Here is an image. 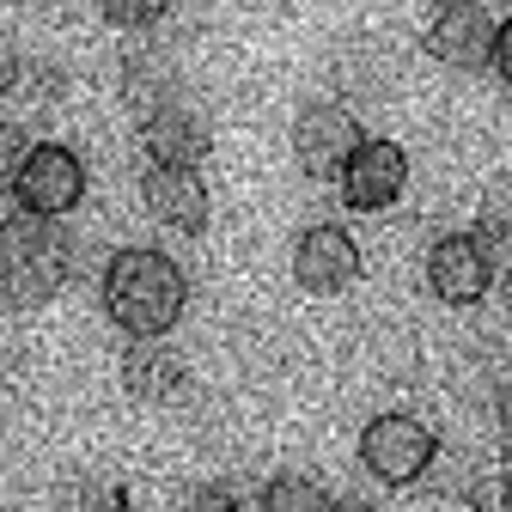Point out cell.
<instances>
[{"label": "cell", "instance_id": "cell-12", "mask_svg": "<svg viewBox=\"0 0 512 512\" xmlns=\"http://www.w3.org/2000/svg\"><path fill=\"white\" fill-rule=\"evenodd\" d=\"M122 391L135 403H153V409H171L189 397V360L159 336V342H128L122 354Z\"/></svg>", "mask_w": 512, "mask_h": 512}, {"label": "cell", "instance_id": "cell-7", "mask_svg": "<svg viewBox=\"0 0 512 512\" xmlns=\"http://www.w3.org/2000/svg\"><path fill=\"white\" fill-rule=\"evenodd\" d=\"M494 13L482 7V0H439L427 31H421V49L439 61V68H458V74H476L488 68L494 55Z\"/></svg>", "mask_w": 512, "mask_h": 512}, {"label": "cell", "instance_id": "cell-8", "mask_svg": "<svg viewBox=\"0 0 512 512\" xmlns=\"http://www.w3.org/2000/svg\"><path fill=\"white\" fill-rule=\"evenodd\" d=\"M293 281L311 293V299H336L360 281V244L348 226L336 220H317L293 238Z\"/></svg>", "mask_w": 512, "mask_h": 512}, {"label": "cell", "instance_id": "cell-11", "mask_svg": "<svg viewBox=\"0 0 512 512\" xmlns=\"http://www.w3.org/2000/svg\"><path fill=\"white\" fill-rule=\"evenodd\" d=\"M141 147L153 165H196L202 171V159L214 153V128L189 98H171L153 116H141Z\"/></svg>", "mask_w": 512, "mask_h": 512}, {"label": "cell", "instance_id": "cell-24", "mask_svg": "<svg viewBox=\"0 0 512 512\" xmlns=\"http://www.w3.org/2000/svg\"><path fill=\"white\" fill-rule=\"evenodd\" d=\"M330 512H384V506H372V500H336Z\"/></svg>", "mask_w": 512, "mask_h": 512}, {"label": "cell", "instance_id": "cell-9", "mask_svg": "<svg viewBox=\"0 0 512 512\" xmlns=\"http://www.w3.org/2000/svg\"><path fill=\"white\" fill-rule=\"evenodd\" d=\"M336 183H342V202L354 214H384V208H397L403 189H409V153L384 135H366Z\"/></svg>", "mask_w": 512, "mask_h": 512}, {"label": "cell", "instance_id": "cell-10", "mask_svg": "<svg viewBox=\"0 0 512 512\" xmlns=\"http://www.w3.org/2000/svg\"><path fill=\"white\" fill-rule=\"evenodd\" d=\"M141 202H147V214H153L159 226H171V232H183V238L208 232V214H214L208 183H202L196 165H147V171H141Z\"/></svg>", "mask_w": 512, "mask_h": 512}, {"label": "cell", "instance_id": "cell-13", "mask_svg": "<svg viewBox=\"0 0 512 512\" xmlns=\"http://www.w3.org/2000/svg\"><path fill=\"white\" fill-rule=\"evenodd\" d=\"M122 98L135 116H153L159 104L183 98V80H177V61L159 55V49H135V55H122Z\"/></svg>", "mask_w": 512, "mask_h": 512}, {"label": "cell", "instance_id": "cell-23", "mask_svg": "<svg viewBox=\"0 0 512 512\" xmlns=\"http://www.w3.org/2000/svg\"><path fill=\"white\" fill-rule=\"evenodd\" d=\"M494 415H500V427H512V378L494 384Z\"/></svg>", "mask_w": 512, "mask_h": 512}, {"label": "cell", "instance_id": "cell-5", "mask_svg": "<svg viewBox=\"0 0 512 512\" xmlns=\"http://www.w3.org/2000/svg\"><path fill=\"white\" fill-rule=\"evenodd\" d=\"M421 275H427V293H433L439 305L470 311V305H482V299L494 293L500 263H494V250H488L482 232H445V238H433Z\"/></svg>", "mask_w": 512, "mask_h": 512}, {"label": "cell", "instance_id": "cell-17", "mask_svg": "<svg viewBox=\"0 0 512 512\" xmlns=\"http://www.w3.org/2000/svg\"><path fill=\"white\" fill-rule=\"evenodd\" d=\"M336 74H342V86H348V92H360V98H384V80H391V61H384L372 43H354V49H342Z\"/></svg>", "mask_w": 512, "mask_h": 512}, {"label": "cell", "instance_id": "cell-19", "mask_svg": "<svg viewBox=\"0 0 512 512\" xmlns=\"http://www.w3.org/2000/svg\"><path fill=\"white\" fill-rule=\"evenodd\" d=\"M25 153H31V141H25V128H19V122H7V116H0V189H13V177H19Z\"/></svg>", "mask_w": 512, "mask_h": 512}, {"label": "cell", "instance_id": "cell-14", "mask_svg": "<svg viewBox=\"0 0 512 512\" xmlns=\"http://www.w3.org/2000/svg\"><path fill=\"white\" fill-rule=\"evenodd\" d=\"M330 506H336V494L305 470H281L263 482V512H330Z\"/></svg>", "mask_w": 512, "mask_h": 512}, {"label": "cell", "instance_id": "cell-1", "mask_svg": "<svg viewBox=\"0 0 512 512\" xmlns=\"http://www.w3.org/2000/svg\"><path fill=\"white\" fill-rule=\"evenodd\" d=\"M98 293H104V317L128 342L171 336L189 311V275L177 269V256H165L153 244H122L104 263Z\"/></svg>", "mask_w": 512, "mask_h": 512}, {"label": "cell", "instance_id": "cell-20", "mask_svg": "<svg viewBox=\"0 0 512 512\" xmlns=\"http://www.w3.org/2000/svg\"><path fill=\"white\" fill-rule=\"evenodd\" d=\"M488 68L512 86V19H500V25H494V55H488Z\"/></svg>", "mask_w": 512, "mask_h": 512}, {"label": "cell", "instance_id": "cell-2", "mask_svg": "<svg viewBox=\"0 0 512 512\" xmlns=\"http://www.w3.org/2000/svg\"><path fill=\"white\" fill-rule=\"evenodd\" d=\"M74 275V244L55 220L37 214H7L0 220V299L13 311L49 305Z\"/></svg>", "mask_w": 512, "mask_h": 512}, {"label": "cell", "instance_id": "cell-16", "mask_svg": "<svg viewBox=\"0 0 512 512\" xmlns=\"http://www.w3.org/2000/svg\"><path fill=\"white\" fill-rule=\"evenodd\" d=\"M183 512H263V488H244L238 476H214L189 488Z\"/></svg>", "mask_w": 512, "mask_h": 512}, {"label": "cell", "instance_id": "cell-18", "mask_svg": "<svg viewBox=\"0 0 512 512\" xmlns=\"http://www.w3.org/2000/svg\"><path fill=\"white\" fill-rule=\"evenodd\" d=\"M98 13H104V25H116V31H153V25L171 13V0H98Z\"/></svg>", "mask_w": 512, "mask_h": 512}, {"label": "cell", "instance_id": "cell-15", "mask_svg": "<svg viewBox=\"0 0 512 512\" xmlns=\"http://www.w3.org/2000/svg\"><path fill=\"white\" fill-rule=\"evenodd\" d=\"M55 512H128V488L104 476H68L55 488Z\"/></svg>", "mask_w": 512, "mask_h": 512}, {"label": "cell", "instance_id": "cell-21", "mask_svg": "<svg viewBox=\"0 0 512 512\" xmlns=\"http://www.w3.org/2000/svg\"><path fill=\"white\" fill-rule=\"evenodd\" d=\"M19 80H25V61H19V49H13L7 37H0V98H13Z\"/></svg>", "mask_w": 512, "mask_h": 512}, {"label": "cell", "instance_id": "cell-4", "mask_svg": "<svg viewBox=\"0 0 512 512\" xmlns=\"http://www.w3.org/2000/svg\"><path fill=\"white\" fill-rule=\"evenodd\" d=\"M86 159L68 147V141H31L19 177H13V202L19 214H37V220H68L80 202H86Z\"/></svg>", "mask_w": 512, "mask_h": 512}, {"label": "cell", "instance_id": "cell-22", "mask_svg": "<svg viewBox=\"0 0 512 512\" xmlns=\"http://www.w3.org/2000/svg\"><path fill=\"white\" fill-rule=\"evenodd\" d=\"M500 512H512V427L500 439Z\"/></svg>", "mask_w": 512, "mask_h": 512}, {"label": "cell", "instance_id": "cell-6", "mask_svg": "<svg viewBox=\"0 0 512 512\" xmlns=\"http://www.w3.org/2000/svg\"><path fill=\"white\" fill-rule=\"evenodd\" d=\"M287 141H293V165H299L305 177H342V165H348L354 147L366 141V128H360V116H354L348 104L311 98V104L293 116Z\"/></svg>", "mask_w": 512, "mask_h": 512}, {"label": "cell", "instance_id": "cell-3", "mask_svg": "<svg viewBox=\"0 0 512 512\" xmlns=\"http://www.w3.org/2000/svg\"><path fill=\"white\" fill-rule=\"evenodd\" d=\"M433 458H439V433L421 415L391 409V415H372L360 427V470L372 482H384V488H415V482H427Z\"/></svg>", "mask_w": 512, "mask_h": 512}]
</instances>
